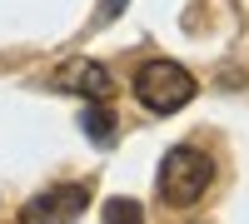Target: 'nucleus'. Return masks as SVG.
<instances>
[{
  "label": "nucleus",
  "instance_id": "f257e3e1",
  "mask_svg": "<svg viewBox=\"0 0 249 224\" xmlns=\"http://www.w3.org/2000/svg\"><path fill=\"white\" fill-rule=\"evenodd\" d=\"M130 90H135V100H140L150 115H175V110H184V105L199 95L195 75L184 70L179 60H164V55L144 60V65L135 70V80H130Z\"/></svg>",
  "mask_w": 249,
  "mask_h": 224
},
{
  "label": "nucleus",
  "instance_id": "f03ea898",
  "mask_svg": "<svg viewBox=\"0 0 249 224\" xmlns=\"http://www.w3.org/2000/svg\"><path fill=\"white\" fill-rule=\"evenodd\" d=\"M210 185H214V159L204 155L199 145H175L170 155H164V165H160V194H164V205L190 209Z\"/></svg>",
  "mask_w": 249,
  "mask_h": 224
},
{
  "label": "nucleus",
  "instance_id": "7ed1b4c3",
  "mask_svg": "<svg viewBox=\"0 0 249 224\" xmlns=\"http://www.w3.org/2000/svg\"><path fill=\"white\" fill-rule=\"evenodd\" d=\"M90 205L85 185H50L20 205V224H75Z\"/></svg>",
  "mask_w": 249,
  "mask_h": 224
},
{
  "label": "nucleus",
  "instance_id": "20e7f679",
  "mask_svg": "<svg viewBox=\"0 0 249 224\" xmlns=\"http://www.w3.org/2000/svg\"><path fill=\"white\" fill-rule=\"evenodd\" d=\"M55 85L70 90V95H85V100H110L115 80H110V70L100 65V60H70V65L55 75Z\"/></svg>",
  "mask_w": 249,
  "mask_h": 224
},
{
  "label": "nucleus",
  "instance_id": "39448f33",
  "mask_svg": "<svg viewBox=\"0 0 249 224\" xmlns=\"http://www.w3.org/2000/svg\"><path fill=\"white\" fill-rule=\"evenodd\" d=\"M80 125H85V135L95 139V145H110L115 139V115L105 110V100H90L85 115H80Z\"/></svg>",
  "mask_w": 249,
  "mask_h": 224
},
{
  "label": "nucleus",
  "instance_id": "423d86ee",
  "mask_svg": "<svg viewBox=\"0 0 249 224\" xmlns=\"http://www.w3.org/2000/svg\"><path fill=\"white\" fill-rule=\"evenodd\" d=\"M100 224H144V209L135 205L130 194H115L105 205V214H100Z\"/></svg>",
  "mask_w": 249,
  "mask_h": 224
},
{
  "label": "nucleus",
  "instance_id": "0eeeda50",
  "mask_svg": "<svg viewBox=\"0 0 249 224\" xmlns=\"http://www.w3.org/2000/svg\"><path fill=\"white\" fill-rule=\"evenodd\" d=\"M124 5H130V0H100V15H95V20H100V25H110V20H115Z\"/></svg>",
  "mask_w": 249,
  "mask_h": 224
}]
</instances>
